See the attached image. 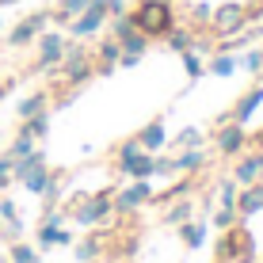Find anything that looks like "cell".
I'll return each instance as SVG.
<instances>
[{
    "instance_id": "6da1fadb",
    "label": "cell",
    "mask_w": 263,
    "mask_h": 263,
    "mask_svg": "<svg viewBox=\"0 0 263 263\" xmlns=\"http://www.w3.org/2000/svg\"><path fill=\"white\" fill-rule=\"evenodd\" d=\"M130 15H134V27H138L145 39H168V31L176 27L172 0H141Z\"/></svg>"
},
{
    "instance_id": "7a4b0ae2",
    "label": "cell",
    "mask_w": 263,
    "mask_h": 263,
    "mask_svg": "<svg viewBox=\"0 0 263 263\" xmlns=\"http://www.w3.org/2000/svg\"><path fill=\"white\" fill-rule=\"evenodd\" d=\"M244 23H248V8L237 4V0H233V4L214 8V15H210V31L217 34V39H233Z\"/></svg>"
},
{
    "instance_id": "3957f363",
    "label": "cell",
    "mask_w": 263,
    "mask_h": 263,
    "mask_svg": "<svg viewBox=\"0 0 263 263\" xmlns=\"http://www.w3.org/2000/svg\"><path fill=\"white\" fill-rule=\"evenodd\" d=\"M39 61H34V72H50L61 65V58H65V39H61L58 31H42L39 39Z\"/></svg>"
},
{
    "instance_id": "277c9868",
    "label": "cell",
    "mask_w": 263,
    "mask_h": 263,
    "mask_svg": "<svg viewBox=\"0 0 263 263\" xmlns=\"http://www.w3.org/2000/svg\"><path fill=\"white\" fill-rule=\"evenodd\" d=\"M46 23H50V12H34V15H27V20H20L8 31V46H31L34 39H39L42 31H46Z\"/></svg>"
},
{
    "instance_id": "5b68a950",
    "label": "cell",
    "mask_w": 263,
    "mask_h": 263,
    "mask_svg": "<svg viewBox=\"0 0 263 263\" xmlns=\"http://www.w3.org/2000/svg\"><path fill=\"white\" fill-rule=\"evenodd\" d=\"M217 153H221V157H237V153L244 149V145H248V134H244V126L240 122H221L217 126Z\"/></svg>"
},
{
    "instance_id": "8992f818",
    "label": "cell",
    "mask_w": 263,
    "mask_h": 263,
    "mask_svg": "<svg viewBox=\"0 0 263 263\" xmlns=\"http://www.w3.org/2000/svg\"><path fill=\"white\" fill-rule=\"evenodd\" d=\"M217 256H221V259H248L252 256V237H248V233H244V229H237V233H225V237H221V248H217Z\"/></svg>"
},
{
    "instance_id": "52a82bcc",
    "label": "cell",
    "mask_w": 263,
    "mask_h": 263,
    "mask_svg": "<svg viewBox=\"0 0 263 263\" xmlns=\"http://www.w3.org/2000/svg\"><path fill=\"white\" fill-rule=\"evenodd\" d=\"M107 206H111V195H96V198H84V202L77 206V221H80V225H96L99 217L107 214Z\"/></svg>"
},
{
    "instance_id": "ba28073f",
    "label": "cell",
    "mask_w": 263,
    "mask_h": 263,
    "mask_svg": "<svg viewBox=\"0 0 263 263\" xmlns=\"http://www.w3.org/2000/svg\"><path fill=\"white\" fill-rule=\"evenodd\" d=\"M259 103H263V84H256V88H252V92L244 96V99H237V107L229 111V119L244 126V122L252 119V115H256V107H259Z\"/></svg>"
},
{
    "instance_id": "9c48e42d",
    "label": "cell",
    "mask_w": 263,
    "mask_h": 263,
    "mask_svg": "<svg viewBox=\"0 0 263 263\" xmlns=\"http://www.w3.org/2000/svg\"><path fill=\"white\" fill-rule=\"evenodd\" d=\"M138 141H141V149H145V153H157L160 145L168 141V134H164V122H149V126H145V130L138 134Z\"/></svg>"
},
{
    "instance_id": "30bf717a",
    "label": "cell",
    "mask_w": 263,
    "mask_h": 263,
    "mask_svg": "<svg viewBox=\"0 0 263 263\" xmlns=\"http://www.w3.org/2000/svg\"><path fill=\"white\" fill-rule=\"evenodd\" d=\"M149 195H153V187L141 179V183H134L130 191H122V195H119V210H134L138 202H149Z\"/></svg>"
},
{
    "instance_id": "8fae6325",
    "label": "cell",
    "mask_w": 263,
    "mask_h": 263,
    "mask_svg": "<svg viewBox=\"0 0 263 263\" xmlns=\"http://www.w3.org/2000/svg\"><path fill=\"white\" fill-rule=\"evenodd\" d=\"M237 210H240V214H256V210H263V187H259V183H248V191H240Z\"/></svg>"
},
{
    "instance_id": "7c38bea8",
    "label": "cell",
    "mask_w": 263,
    "mask_h": 263,
    "mask_svg": "<svg viewBox=\"0 0 263 263\" xmlns=\"http://www.w3.org/2000/svg\"><path fill=\"white\" fill-rule=\"evenodd\" d=\"M119 58H122V46H119V39H103L99 42V72H111L115 65H119Z\"/></svg>"
},
{
    "instance_id": "4fadbf2b",
    "label": "cell",
    "mask_w": 263,
    "mask_h": 263,
    "mask_svg": "<svg viewBox=\"0 0 263 263\" xmlns=\"http://www.w3.org/2000/svg\"><path fill=\"white\" fill-rule=\"evenodd\" d=\"M50 103V92H31L27 99H20V119H34V115H42Z\"/></svg>"
},
{
    "instance_id": "5bb4252c",
    "label": "cell",
    "mask_w": 263,
    "mask_h": 263,
    "mask_svg": "<svg viewBox=\"0 0 263 263\" xmlns=\"http://www.w3.org/2000/svg\"><path fill=\"white\" fill-rule=\"evenodd\" d=\"M122 172H126V176H138V179H149L153 176V157H149V153H138L134 160L122 164Z\"/></svg>"
},
{
    "instance_id": "9a60e30c",
    "label": "cell",
    "mask_w": 263,
    "mask_h": 263,
    "mask_svg": "<svg viewBox=\"0 0 263 263\" xmlns=\"http://www.w3.org/2000/svg\"><path fill=\"white\" fill-rule=\"evenodd\" d=\"M256 176H259V157H244L240 164H237V172H233V179H237V183H256Z\"/></svg>"
},
{
    "instance_id": "2e32d148",
    "label": "cell",
    "mask_w": 263,
    "mask_h": 263,
    "mask_svg": "<svg viewBox=\"0 0 263 263\" xmlns=\"http://www.w3.org/2000/svg\"><path fill=\"white\" fill-rule=\"evenodd\" d=\"M206 164V153L198 149H183V157H176V172H195V168H202Z\"/></svg>"
},
{
    "instance_id": "e0dca14e",
    "label": "cell",
    "mask_w": 263,
    "mask_h": 263,
    "mask_svg": "<svg viewBox=\"0 0 263 263\" xmlns=\"http://www.w3.org/2000/svg\"><path fill=\"white\" fill-rule=\"evenodd\" d=\"M50 183H53V176H50V168H46V164H42V168H34L31 176L23 179V187H27V191H34V195H42Z\"/></svg>"
},
{
    "instance_id": "ac0fdd59",
    "label": "cell",
    "mask_w": 263,
    "mask_h": 263,
    "mask_svg": "<svg viewBox=\"0 0 263 263\" xmlns=\"http://www.w3.org/2000/svg\"><path fill=\"white\" fill-rule=\"evenodd\" d=\"M20 130H23V134H31L34 141H39V138H46V130H50V115L42 111V115H34V119H23Z\"/></svg>"
},
{
    "instance_id": "d6986e66",
    "label": "cell",
    "mask_w": 263,
    "mask_h": 263,
    "mask_svg": "<svg viewBox=\"0 0 263 263\" xmlns=\"http://www.w3.org/2000/svg\"><path fill=\"white\" fill-rule=\"evenodd\" d=\"M27 153H34V138L20 130V134L12 138V145H8V157H12V160H20V157H27Z\"/></svg>"
},
{
    "instance_id": "ffe728a7",
    "label": "cell",
    "mask_w": 263,
    "mask_h": 263,
    "mask_svg": "<svg viewBox=\"0 0 263 263\" xmlns=\"http://www.w3.org/2000/svg\"><path fill=\"white\" fill-rule=\"evenodd\" d=\"M206 69H210L214 77H229V72L237 69V58H233L229 50H221V53H217V58H214V61H210V65H206Z\"/></svg>"
},
{
    "instance_id": "44dd1931",
    "label": "cell",
    "mask_w": 263,
    "mask_h": 263,
    "mask_svg": "<svg viewBox=\"0 0 263 263\" xmlns=\"http://www.w3.org/2000/svg\"><path fill=\"white\" fill-rule=\"evenodd\" d=\"M168 46L176 50V53H187V50L195 46V34L191 31H176V27H172V31H168Z\"/></svg>"
},
{
    "instance_id": "7402d4cb",
    "label": "cell",
    "mask_w": 263,
    "mask_h": 263,
    "mask_svg": "<svg viewBox=\"0 0 263 263\" xmlns=\"http://www.w3.org/2000/svg\"><path fill=\"white\" fill-rule=\"evenodd\" d=\"M179 58H183L187 77H202V72H206V65H202V58H198V50H195V46L187 50V53H179Z\"/></svg>"
},
{
    "instance_id": "603a6c76",
    "label": "cell",
    "mask_w": 263,
    "mask_h": 263,
    "mask_svg": "<svg viewBox=\"0 0 263 263\" xmlns=\"http://www.w3.org/2000/svg\"><path fill=\"white\" fill-rule=\"evenodd\" d=\"M176 145H183V149H195V145H202V130H198V126H187V130L176 138Z\"/></svg>"
},
{
    "instance_id": "cb8c5ba5",
    "label": "cell",
    "mask_w": 263,
    "mask_h": 263,
    "mask_svg": "<svg viewBox=\"0 0 263 263\" xmlns=\"http://www.w3.org/2000/svg\"><path fill=\"white\" fill-rule=\"evenodd\" d=\"M138 153H145V149H141V141H138V138H130V141H126L122 149H119V168L126 164V160H134Z\"/></svg>"
},
{
    "instance_id": "d4e9b609",
    "label": "cell",
    "mask_w": 263,
    "mask_h": 263,
    "mask_svg": "<svg viewBox=\"0 0 263 263\" xmlns=\"http://www.w3.org/2000/svg\"><path fill=\"white\" fill-rule=\"evenodd\" d=\"M8 183H15V176H12V157L4 153V157H0V191H4Z\"/></svg>"
},
{
    "instance_id": "484cf974",
    "label": "cell",
    "mask_w": 263,
    "mask_h": 263,
    "mask_svg": "<svg viewBox=\"0 0 263 263\" xmlns=\"http://www.w3.org/2000/svg\"><path fill=\"white\" fill-rule=\"evenodd\" d=\"M12 263H34V248H27V244H12Z\"/></svg>"
},
{
    "instance_id": "4316f807",
    "label": "cell",
    "mask_w": 263,
    "mask_h": 263,
    "mask_svg": "<svg viewBox=\"0 0 263 263\" xmlns=\"http://www.w3.org/2000/svg\"><path fill=\"white\" fill-rule=\"evenodd\" d=\"M210 15H214L210 4H195V8H191V20H195V23H210Z\"/></svg>"
},
{
    "instance_id": "83f0119b",
    "label": "cell",
    "mask_w": 263,
    "mask_h": 263,
    "mask_svg": "<svg viewBox=\"0 0 263 263\" xmlns=\"http://www.w3.org/2000/svg\"><path fill=\"white\" fill-rule=\"evenodd\" d=\"M183 240L191 244V248H198V240H202V225H183Z\"/></svg>"
},
{
    "instance_id": "f1b7e54d",
    "label": "cell",
    "mask_w": 263,
    "mask_h": 263,
    "mask_svg": "<svg viewBox=\"0 0 263 263\" xmlns=\"http://www.w3.org/2000/svg\"><path fill=\"white\" fill-rule=\"evenodd\" d=\"M244 65H248V72H263V50H252L244 58Z\"/></svg>"
},
{
    "instance_id": "f546056e",
    "label": "cell",
    "mask_w": 263,
    "mask_h": 263,
    "mask_svg": "<svg viewBox=\"0 0 263 263\" xmlns=\"http://www.w3.org/2000/svg\"><path fill=\"white\" fill-rule=\"evenodd\" d=\"M187 214H191V206H176V210L168 214V221H187Z\"/></svg>"
},
{
    "instance_id": "4dcf8cb0",
    "label": "cell",
    "mask_w": 263,
    "mask_h": 263,
    "mask_svg": "<svg viewBox=\"0 0 263 263\" xmlns=\"http://www.w3.org/2000/svg\"><path fill=\"white\" fill-rule=\"evenodd\" d=\"M15 217V202H0V221H12Z\"/></svg>"
},
{
    "instance_id": "1f68e13d",
    "label": "cell",
    "mask_w": 263,
    "mask_h": 263,
    "mask_svg": "<svg viewBox=\"0 0 263 263\" xmlns=\"http://www.w3.org/2000/svg\"><path fill=\"white\" fill-rule=\"evenodd\" d=\"M221 202H225V206L237 202V191H233V183H225V187H221Z\"/></svg>"
},
{
    "instance_id": "d6a6232c",
    "label": "cell",
    "mask_w": 263,
    "mask_h": 263,
    "mask_svg": "<svg viewBox=\"0 0 263 263\" xmlns=\"http://www.w3.org/2000/svg\"><path fill=\"white\" fill-rule=\"evenodd\" d=\"M96 252H99V248H96V240H88V244H84V248H80V259H92V256H96Z\"/></svg>"
},
{
    "instance_id": "836d02e7",
    "label": "cell",
    "mask_w": 263,
    "mask_h": 263,
    "mask_svg": "<svg viewBox=\"0 0 263 263\" xmlns=\"http://www.w3.org/2000/svg\"><path fill=\"white\" fill-rule=\"evenodd\" d=\"M8 92H12V80H4V84H0V99H4Z\"/></svg>"
},
{
    "instance_id": "e575fe53",
    "label": "cell",
    "mask_w": 263,
    "mask_h": 263,
    "mask_svg": "<svg viewBox=\"0 0 263 263\" xmlns=\"http://www.w3.org/2000/svg\"><path fill=\"white\" fill-rule=\"evenodd\" d=\"M256 157H259V176H263V153H256Z\"/></svg>"
},
{
    "instance_id": "d590c367",
    "label": "cell",
    "mask_w": 263,
    "mask_h": 263,
    "mask_svg": "<svg viewBox=\"0 0 263 263\" xmlns=\"http://www.w3.org/2000/svg\"><path fill=\"white\" fill-rule=\"evenodd\" d=\"M8 4H15V0H0V8H8Z\"/></svg>"
},
{
    "instance_id": "8d00e7d4",
    "label": "cell",
    "mask_w": 263,
    "mask_h": 263,
    "mask_svg": "<svg viewBox=\"0 0 263 263\" xmlns=\"http://www.w3.org/2000/svg\"><path fill=\"white\" fill-rule=\"evenodd\" d=\"M0 31H4V23H0Z\"/></svg>"
}]
</instances>
